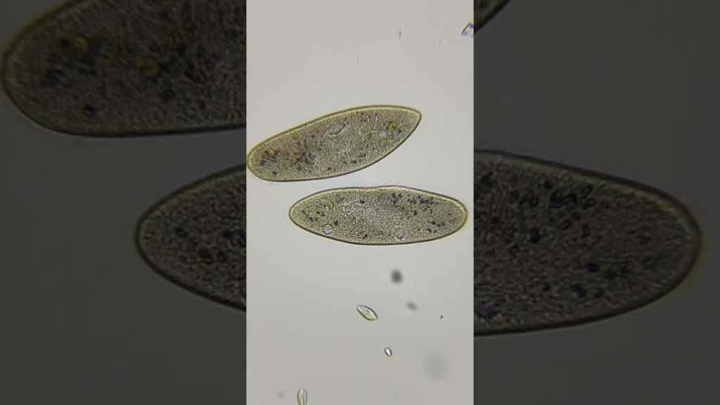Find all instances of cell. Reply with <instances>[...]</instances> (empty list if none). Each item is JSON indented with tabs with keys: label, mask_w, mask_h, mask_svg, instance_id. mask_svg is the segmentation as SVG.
I'll return each instance as SVG.
<instances>
[{
	"label": "cell",
	"mask_w": 720,
	"mask_h": 405,
	"mask_svg": "<svg viewBox=\"0 0 720 405\" xmlns=\"http://www.w3.org/2000/svg\"><path fill=\"white\" fill-rule=\"evenodd\" d=\"M160 17L156 4L146 1H70L40 15L13 47L20 112L68 135L162 133Z\"/></svg>",
	"instance_id": "6da1fadb"
},
{
	"label": "cell",
	"mask_w": 720,
	"mask_h": 405,
	"mask_svg": "<svg viewBox=\"0 0 720 405\" xmlns=\"http://www.w3.org/2000/svg\"><path fill=\"white\" fill-rule=\"evenodd\" d=\"M416 109L374 105L333 112L274 135L253 146L246 167L271 182L322 180L377 163L416 130Z\"/></svg>",
	"instance_id": "3957f363"
},
{
	"label": "cell",
	"mask_w": 720,
	"mask_h": 405,
	"mask_svg": "<svg viewBox=\"0 0 720 405\" xmlns=\"http://www.w3.org/2000/svg\"><path fill=\"white\" fill-rule=\"evenodd\" d=\"M297 227L331 240L367 245L430 242L454 235L468 222L460 200L417 188L388 186L322 191L295 202Z\"/></svg>",
	"instance_id": "277c9868"
},
{
	"label": "cell",
	"mask_w": 720,
	"mask_h": 405,
	"mask_svg": "<svg viewBox=\"0 0 720 405\" xmlns=\"http://www.w3.org/2000/svg\"><path fill=\"white\" fill-rule=\"evenodd\" d=\"M307 393H306L305 390H303V389L300 390L299 393H298L299 403L301 404H306L304 401V400L307 402Z\"/></svg>",
	"instance_id": "8992f818"
},
{
	"label": "cell",
	"mask_w": 720,
	"mask_h": 405,
	"mask_svg": "<svg viewBox=\"0 0 720 405\" xmlns=\"http://www.w3.org/2000/svg\"><path fill=\"white\" fill-rule=\"evenodd\" d=\"M246 185L242 165L163 197L137 221L139 256L173 283L245 307Z\"/></svg>",
	"instance_id": "7a4b0ae2"
},
{
	"label": "cell",
	"mask_w": 720,
	"mask_h": 405,
	"mask_svg": "<svg viewBox=\"0 0 720 405\" xmlns=\"http://www.w3.org/2000/svg\"><path fill=\"white\" fill-rule=\"evenodd\" d=\"M357 310L364 317L368 320H376L378 319L376 314L368 307L359 305L357 307Z\"/></svg>",
	"instance_id": "5b68a950"
}]
</instances>
